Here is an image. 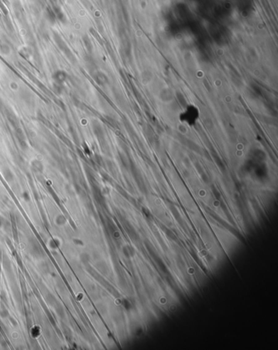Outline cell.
Segmentation results:
<instances>
[{
	"label": "cell",
	"instance_id": "obj_1",
	"mask_svg": "<svg viewBox=\"0 0 278 350\" xmlns=\"http://www.w3.org/2000/svg\"><path fill=\"white\" fill-rule=\"evenodd\" d=\"M53 77L56 83H58V84H61L66 79V74L64 71H57L55 73Z\"/></svg>",
	"mask_w": 278,
	"mask_h": 350
},
{
	"label": "cell",
	"instance_id": "obj_2",
	"mask_svg": "<svg viewBox=\"0 0 278 350\" xmlns=\"http://www.w3.org/2000/svg\"><path fill=\"white\" fill-rule=\"evenodd\" d=\"M20 54L23 56V57H25V58H29V51H28V49H27L26 47L21 49V51H20Z\"/></svg>",
	"mask_w": 278,
	"mask_h": 350
}]
</instances>
